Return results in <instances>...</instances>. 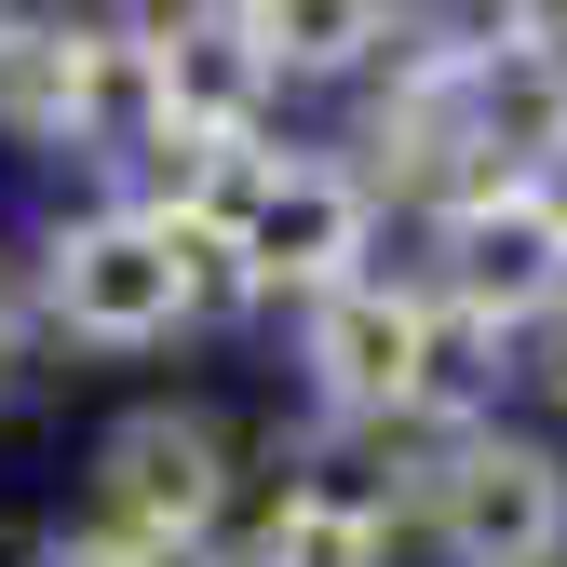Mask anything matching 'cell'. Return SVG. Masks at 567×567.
<instances>
[{
    "mask_svg": "<svg viewBox=\"0 0 567 567\" xmlns=\"http://www.w3.org/2000/svg\"><path fill=\"white\" fill-rule=\"evenodd\" d=\"M28 284H41V324H68L82 351H163L189 324L244 311L230 244L189 230V217H163V203H95V217H68Z\"/></svg>",
    "mask_w": 567,
    "mask_h": 567,
    "instance_id": "1",
    "label": "cell"
},
{
    "mask_svg": "<svg viewBox=\"0 0 567 567\" xmlns=\"http://www.w3.org/2000/svg\"><path fill=\"white\" fill-rule=\"evenodd\" d=\"M405 527L433 540V567H567V433L473 419Z\"/></svg>",
    "mask_w": 567,
    "mask_h": 567,
    "instance_id": "2",
    "label": "cell"
},
{
    "mask_svg": "<svg viewBox=\"0 0 567 567\" xmlns=\"http://www.w3.org/2000/svg\"><path fill=\"white\" fill-rule=\"evenodd\" d=\"M419 284L446 298V324L514 351L540 311H567V217L540 203V176H486L446 217H419Z\"/></svg>",
    "mask_w": 567,
    "mask_h": 567,
    "instance_id": "3",
    "label": "cell"
},
{
    "mask_svg": "<svg viewBox=\"0 0 567 567\" xmlns=\"http://www.w3.org/2000/svg\"><path fill=\"white\" fill-rule=\"evenodd\" d=\"M230 486H244V446L217 405H122L95 433V514L122 540H217Z\"/></svg>",
    "mask_w": 567,
    "mask_h": 567,
    "instance_id": "4",
    "label": "cell"
},
{
    "mask_svg": "<svg viewBox=\"0 0 567 567\" xmlns=\"http://www.w3.org/2000/svg\"><path fill=\"white\" fill-rule=\"evenodd\" d=\"M392 540H405V514H379L338 460H311V473H284L270 514L244 527V567H392Z\"/></svg>",
    "mask_w": 567,
    "mask_h": 567,
    "instance_id": "5",
    "label": "cell"
},
{
    "mask_svg": "<svg viewBox=\"0 0 567 567\" xmlns=\"http://www.w3.org/2000/svg\"><path fill=\"white\" fill-rule=\"evenodd\" d=\"M270 82H365L405 54V0H230Z\"/></svg>",
    "mask_w": 567,
    "mask_h": 567,
    "instance_id": "6",
    "label": "cell"
},
{
    "mask_svg": "<svg viewBox=\"0 0 567 567\" xmlns=\"http://www.w3.org/2000/svg\"><path fill=\"white\" fill-rule=\"evenodd\" d=\"M68 82H82V28H0V135L68 150Z\"/></svg>",
    "mask_w": 567,
    "mask_h": 567,
    "instance_id": "7",
    "label": "cell"
},
{
    "mask_svg": "<svg viewBox=\"0 0 567 567\" xmlns=\"http://www.w3.org/2000/svg\"><path fill=\"white\" fill-rule=\"evenodd\" d=\"M501 379H527V392H540V405L567 419V311H540V324H527V338L501 351Z\"/></svg>",
    "mask_w": 567,
    "mask_h": 567,
    "instance_id": "8",
    "label": "cell"
},
{
    "mask_svg": "<svg viewBox=\"0 0 567 567\" xmlns=\"http://www.w3.org/2000/svg\"><path fill=\"white\" fill-rule=\"evenodd\" d=\"M28 351H41V284L0 257V392H28Z\"/></svg>",
    "mask_w": 567,
    "mask_h": 567,
    "instance_id": "9",
    "label": "cell"
},
{
    "mask_svg": "<svg viewBox=\"0 0 567 567\" xmlns=\"http://www.w3.org/2000/svg\"><path fill=\"white\" fill-rule=\"evenodd\" d=\"M135 554H150V540H122V527L95 514V527H54V540H41L28 567H135Z\"/></svg>",
    "mask_w": 567,
    "mask_h": 567,
    "instance_id": "10",
    "label": "cell"
},
{
    "mask_svg": "<svg viewBox=\"0 0 567 567\" xmlns=\"http://www.w3.org/2000/svg\"><path fill=\"white\" fill-rule=\"evenodd\" d=\"M135 567H244V540H150Z\"/></svg>",
    "mask_w": 567,
    "mask_h": 567,
    "instance_id": "11",
    "label": "cell"
}]
</instances>
